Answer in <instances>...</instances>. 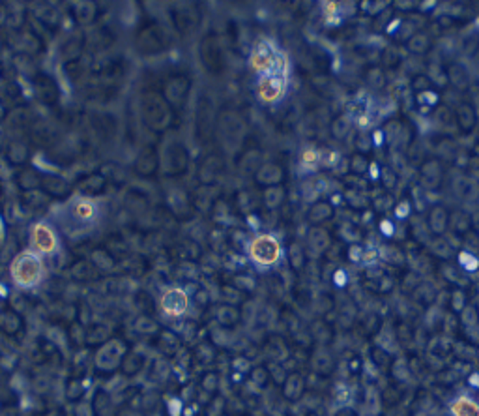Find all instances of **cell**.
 Here are the masks:
<instances>
[{
    "mask_svg": "<svg viewBox=\"0 0 479 416\" xmlns=\"http://www.w3.org/2000/svg\"><path fill=\"white\" fill-rule=\"evenodd\" d=\"M287 89V81L281 73H272V75H264L259 83V96L260 100L266 103H274V101L281 100Z\"/></svg>",
    "mask_w": 479,
    "mask_h": 416,
    "instance_id": "6",
    "label": "cell"
},
{
    "mask_svg": "<svg viewBox=\"0 0 479 416\" xmlns=\"http://www.w3.org/2000/svg\"><path fill=\"white\" fill-rule=\"evenodd\" d=\"M11 277L19 287H34L44 277V261L36 251H23L11 263Z\"/></svg>",
    "mask_w": 479,
    "mask_h": 416,
    "instance_id": "1",
    "label": "cell"
},
{
    "mask_svg": "<svg viewBox=\"0 0 479 416\" xmlns=\"http://www.w3.org/2000/svg\"><path fill=\"white\" fill-rule=\"evenodd\" d=\"M453 416H479V403L470 398H457L452 403Z\"/></svg>",
    "mask_w": 479,
    "mask_h": 416,
    "instance_id": "8",
    "label": "cell"
},
{
    "mask_svg": "<svg viewBox=\"0 0 479 416\" xmlns=\"http://www.w3.org/2000/svg\"><path fill=\"white\" fill-rule=\"evenodd\" d=\"M317 161H319V154L314 152V150H305L302 154V163L303 167H314L317 165Z\"/></svg>",
    "mask_w": 479,
    "mask_h": 416,
    "instance_id": "9",
    "label": "cell"
},
{
    "mask_svg": "<svg viewBox=\"0 0 479 416\" xmlns=\"http://www.w3.org/2000/svg\"><path fill=\"white\" fill-rule=\"evenodd\" d=\"M251 66L255 72L262 73V75H272V73L283 75L285 61H283V56L277 55V51L268 42H259L251 55Z\"/></svg>",
    "mask_w": 479,
    "mask_h": 416,
    "instance_id": "3",
    "label": "cell"
},
{
    "mask_svg": "<svg viewBox=\"0 0 479 416\" xmlns=\"http://www.w3.org/2000/svg\"><path fill=\"white\" fill-rule=\"evenodd\" d=\"M189 308V300L186 291L182 289H169L163 296H161V310L165 311L167 315L180 317L184 315Z\"/></svg>",
    "mask_w": 479,
    "mask_h": 416,
    "instance_id": "7",
    "label": "cell"
},
{
    "mask_svg": "<svg viewBox=\"0 0 479 416\" xmlns=\"http://www.w3.org/2000/svg\"><path fill=\"white\" fill-rule=\"evenodd\" d=\"M30 242H32L34 251H38V253H45V256L55 253L56 248H58V239H56V233L53 231L51 225H47V223H38V225H34Z\"/></svg>",
    "mask_w": 479,
    "mask_h": 416,
    "instance_id": "5",
    "label": "cell"
},
{
    "mask_svg": "<svg viewBox=\"0 0 479 416\" xmlns=\"http://www.w3.org/2000/svg\"><path fill=\"white\" fill-rule=\"evenodd\" d=\"M249 256L260 267H272L281 257V246L272 234H260L249 244Z\"/></svg>",
    "mask_w": 479,
    "mask_h": 416,
    "instance_id": "4",
    "label": "cell"
},
{
    "mask_svg": "<svg viewBox=\"0 0 479 416\" xmlns=\"http://www.w3.org/2000/svg\"><path fill=\"white\" fill-rule=\"evenodd\" d=\"M99 216V206L96 201L92 199H79L72 201L68 206V218L64 222V227L68 231H79V229H87L90 225H94L96 220Z\"/></svg>",
    "mask_w": 479,
    "mask_h": 416,
    "instance_id": "2",
    "label": "cell"
}]
</instances>
